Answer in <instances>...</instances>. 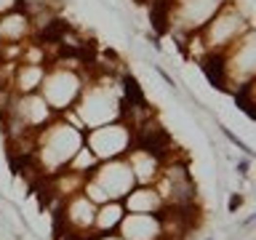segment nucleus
<instances>
[{"mask_svg": "<svg viewBox=\"0 0 256 240\" xmlns=\"http://www.w3.org/2000/svg\"><path fill=\"white\" fill-rule=\"evenodd\" d=\"M221 134H224V136H227V139H230V141H232V144H235V147H237V150H243V152H251V150H248V147H246V144H243V141H240V139H237V136H235V134H232V131H230V128H224V125H221Z\"/></svg>", "mask_w": 256, "mask_h": 240, "instance_id": "obj_7", "label": "nucleus"}, {"mask_svg": "<svg viewBox=\"0 0 256 240\" xmlns=\"http://www.w3.org/2000/svg\"><path fill=\"white\" fill-rule=\"evenodd\" d=\"M136 147L150 152V155H155V158H163L171 150V136L160 125H147V128H141L139 134H136Z\"/></svg>", "mask_w": 256, "mask_h": 240, "instance_id": "obj_1", "label": "nucleus"}, {"mask_svg": "<svg viewBox=\"0 0 256 240\" xmlns=\"http://www.w3.org/2000/svg\"><path fill=\"white\" fill-rule=\"evenodd\" d=\"M67 32H70V24H67V21L51 19V21H45V27L40 32V40L43 43H61V38H64Z\"/></svg>", "mask_w": 256, "mask_h": 240, "instance_id": "obj_4", "label": "nucleus"}, {"mask_svg": "<svg viewBox=\"0 0 256 240\" xmlns=\"http://www.w3.org/2000/svg\"><path fill=\"white\" fill-rule=\"evenodd\" d=\"M123 91H126L128 101H131V104H134V107H147L144 91L139 88V83H136V78H131V75H126V78H123Z\"/></svg>", "mask_w": 256, "mask_h": 240, "instance_id": "obj_5", "label": "nucleus"}, {"mask_svg": "<svg viewBox=\"0 0 256 240\" xmlns=\"http://www.w3.org/2000/svg\"><path fill=\"white\" fill-rule=\"evenodd\" d=\"M200 70H203V75L208 78V83H211L214 88H224L227 85V64H224V56L221 54L206 56V59L200 61Z\"/></svg>", "mask_w": 256, "mask_h": 240, "instance_id": "obj_2", "label": "nucleus"}, {"mask_svg": "<svg viewBox=\"0 0 256 240\" xmlns=\"http://www.w3.org/2000/svg\"><path fill=\"white\" fill-rule=\"evenodd\" d=\"M235 101H237V107H240L248 118H254V83L240 85L237 94H235Z\"/></svg>", "mask_w": 256, "mask_h": 240, "instance_id": "obj_6", "label": "nucleus"}, {"mask_svg": "<svg viewBox=\"0 0 256 240\" xmlns=\"http://www.w3.org/2000/svg\"><path fill=\"white\" fill-rule=\"evenodd\" d=\"M248 168H251V163H248V160H240V163H237V174H240V176H246Z\"/></svg>", "mask_w": 256, "mask_h": 240, "instance_id": "obj_8", "label": "nucleus"}, {"mask_svg": "<svg viewBox=\"0 0 256 240\" xmlns=\"http://www.w3.org/2000/svg\"><path fill=\"white\" fill-rule=\"evenodd\" d=\"M0 88H3V80H0Z\"/></svg>", "mask_w": 256, "mask_h": 240, "instance_id": "obj_10", "label": "nucleus"}, {"mask_svg": "<svg viewBox=\"0 0 256 240\" xmlns=\"http://www.w3.org/2000/svg\"><path fill=\"white\" fill-rule=\"evenodd\" d=\"M240 203H243V200H240V195H232V200H230V211H235Z\"/></svg>", "mask_w": 256, "mask_h": 240, "instance_id": "obj_9", "label": "nucleus"}, {"mask_svg": "<svg viewBox=\"0 0 256 240\" xmlns=\"http://www.w3.org/2000/svg\"><path fill=\"white\" fill-rule=\"evenodd\" d=\"M171 5H174V0H152V3H150V19H152L155 32H166L168 30Z\"/></svg>", "mask_w": 256, "mask_h": 240, "instance_id": "obj_3", "label": "nucleus"}]
</instances>
